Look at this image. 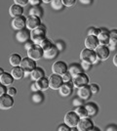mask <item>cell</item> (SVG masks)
Here are the masks:
<instances>
[{
	"label": "cell",
	"instance_id": "obj_27",
	"mask_svg": "<svg viewBox=\"0 0 117 131\" xmlns=\"http://www.w3.org/2000/svg\"><path fill=\"white\" fill-rule=\"evenodd\" d=\"M36 82V85H37V88H38V91H46L47 89L50 88V85H49V78L48 77H42L41 79L37 80Z\"/></svg>",
	"mask_w": 117,
	"mask_h": 131
},
{
	"label": "cell",
	"instance_id": "obj_39",
	"mask_svg": "<svg viewBox=\"0 0 117 131\" xmlns=\"http://www.w3.org/2000/svg\"><path fill=\"white\" fill-rule=\"evenodd\" d=\"M76 1L77 0H62V3L64 7H72L76 4Z\"/></svg>",
	"mask_w": 117,
	"mask_h": 131
},
{
	"label": "cell",
	"instance_id": "obj_38",
	"mask_svg": "<svg viewBox=\"0 0 117 131\" xmlns=\"http://www.w3.org/2000/svg\"><path fill=\"white\" fill-rule=\"evenodd\" d=\"M72 104H73V106H75V107H79V106H83V105H84V100H82V99L79 98V97L77 96L76 98L73 99Z\"/></svg>",
	"mask_w": 117,
	"mask_h": 131
},
{
	"label": "cell",
	"instance_id": "obj_24",
	"mask_svg": "<svg viewBox=\"0 0 117 131\" xmlns=\"http://www.w3.org/2000/svg\"><path fill=\"white\" fill-rule=\"evenodd\" d=\"M109 36H110V40H109V50L110 52L113 51L114 49H117V29H111L109 30Z\"/></svg>",
	"mask_w": 117,
	"mask_h": 131
},
{
	"label": "cell",
	"instance_id": "obj_17",
	"mask_svg": "<svg viewBox=\"0 0 117 131\" xmlns=\"http://www.w3.org/2000/svg\"><path fill=\"white\" fill-rule=\"evenodd\" d=\"M73 88L74 86H73L72 82H67V83H63L61 86V88L59 89V93L62 97H68L72 94Z\"/></svg>",
	"mask_w": 117,
	"mask_h": 131
},
{
	"label": "cell",
	"instance_id": "obj_45",
	"mask_svg": "<svg viewBox=\"0 0 117 131\" xmlns=\"http://www.w3.org/2000/svg\"><path fill=\"white\" fill-rule=\"evenodd\" d=\"M106 131H117V124L111 123V124L107 125V126H106Z\"/></svg>",
	"mask_w": 117,
	"mask_h": 131
},
{
	"label": "cell",
	"instance_id": "obj_19",
	"mask_svg": "<svg viewBox=\"0 0 117 131\" xmlns=\"http://www.w3.org/2000/svg\"><path fill=\"white\" fill-rule=\"evenodd\" d=\"M60 53V50L58 49V47L56 46V44L54 43L52 45V47H50L48 50L44 51V55H43V58L45 59H48V60H52V59H55L58 57V55Z\"/></svg>",
	"mask_w": 117,
	"mask_h": 131
},
{
	"label": "cell",
	"instance_id": "obj_50",
	"mask_svg": "<svg viewBox=\"0 0 117 131\" xmlns=\"http://www.w3.org/2000/svg\"><path fill=\"white\" fill-rule=\"evenodd\" d=\"M112 63H113V65L117 68V54L114 55V57H113V59H112Z\"/></svg>",
	"mask_w": 117,
	"mask_h": 131
},
{
	"label": "cell",
	"instance_id": "obj_31",
	"mask_svg": "<svg viewBox=\"0 0 117 131\" xmlns=\"http://www.w3.org/2000/svg\"><path fill=\"white\" fill-rule=\"evenodd\" d=\"M50 5L52 7V9L55 10V11H61L64 8V5L62 3V0H52Z\"/></svg>",
	"mask_w": 117,
	"mask_h": 131
},
{
	"label": "cell",
	"instance_id": "obj_11",
	"mask_svg": "<svg viewBox=\"0 0 117 131\" xmlns=\"http://www.w3.org/2000/svg\"><path fill=\"white\" fill-rule=\"evenodd\" d=\"M94 121L92 120L91 117H85V118H80L79 122L77 124L78 130L79 131H90L94 127Z\"/></svg>",
	"mask_w": 117,
	"mask_h": 131
},
{
	"label": "cell",
	"instance_id": "obj_47",
	"mask_svg": "<svg viewBox=\"0 0 117 131\" xmlns=\"http://www.w3.org/2000/svg\"><path fill=\"white\" fill-rule=\"evenodd\" d=\"M6 93H7V87H6L5 85H3V84L0 83V97L2 95L6 94Z\"/></svg>",
	"mask_w": 117,
	"mask_h": 131
},
{
	"label": "cell",
	"instance_id": "obj_5",
	"mask_svg": "<svg viewBox=\"0 0 117 131\" xmlns=\"http://www.w3.org/2000/svg\"><path fill=\"white\" fill-rule=\"evenodd\" d=\"M79 120H80V118H79V116L74 111L67 112L66 115H64V117H63V122L69 127H76Z\"/></svg>",
	"mask_w": 117,
	"mask_h": 131
},
{
	"label": "cell",
	"instance_id": "obj_44",
	"mask_svg": "<svg viewBox=\"0 0 117 131\" xmlns=\"http://www.w3.org/2000/svg\"><path fill=\"white\" fill-rule=\"evenodd\" d=\"M55 44H56V46L58 47V49L60 50V51H63V50H64V48H66L63 41H57Z\"/></svg>",
	"mask_w": 117,
	"mask_h": 131
},
{
	"label": "cell",
	"instance_id": "obj_37",
	"mask_svg": "<svg viewBox=\"0 0 117 131\" xmlns=\"http://www.w3.org/2000/svg\"><path fill=\"white\" fill-rule=\"evenodd\" d=\"M17 88L16 87H13V86H9V87H7V94L8 95H10L12 97H14V96H16L17 95Z\"/></svg>",
	"mask_w": 117,
	"mask_h": 131
},
{
	"label": "cell",
	"instance_id": "obj_30",
	"mask_svg": "<svg viewBox=\"0 0 117 131\" xmlns=\"http://www.w3.org/2000/svg\"><path fill=\"white\" fill-rule=\"evenodd\" d=\"M77 115L79 116V118H85V117H88L89 115H88V112L85 108V106H79V107H76V109L74 111Z\"/></svg>",
	"mask_w": 117,
	"mask_h": 131
},
{
	"label": "cell",
	"instance_id": "obj_10",
	"mask_svg": "<svg viewBox=\"0 0 117 131\" xmlns=\"http://www.w3.org/2000/svg\"><path fill=\"white\" fill-rule=\"evenodd\" d=\"M11 26L13 27V29H15L16 31L25 28L27 27V18L23 15L20 17H16V18H13Z\"/></svg>",
	"mask_w": 117,
	"mask_h": 131
},
{
	"label": "cell",
	"instance_id": "obj_36",
	"mask_svg": "<svg viewBox=\"0 0 117 131\" xmlns=\"http://www.w3.org/2000/svg\"><path fill=\"white\" fill-rule=\"evenodd\" d=\"M62 81H63V83H67V82H72L73 80V77L72 75L67 71V72H66L63 75H62Z\"/></svg>",
	"mask_w": 117,
	"mask_h": 131
},
{
	"label": "cell",
	"instance_id": "obj_43",
	"mask_svg": "<svg viewBox=\"0 0 117 131\" xmlns=\"http://www.w3.org/2000/svg\"><path fill=\"white\" fill-rule=\"evenodd\" d=\"M23 44H24V45H23V46H24V49L27 50V51L30 49V48L34 45V43L32 42V40H31V39H30V40H28V41H27L25 43H23Z\"/></svg>",
	"mask_w": 117,
	"mask_h": 131
},
{
	"label": "cell",
	"instance_id": "obj_35",
	"mask_svg": "<svg viewBox=\"0 0 117 131\" xmlns=\"http://www.w3.org/2000/svg\"><path fill=\"white\" fill-rule=\"evenodd\" d=\"M89 87L93 95H96V94L100 92V86L97 83H91V84H89Z\"/></svg>",
	"mask_w": 117,
	"mask_h": 131
},
{
	"label": "cell",
	"instance_id": "obj_33",
	"mask_svg": "<svg viewBox=\"0 0 117 131\" xmlns=\"http://www.w3.org/2000/svg\"><path fill=\"white\" fill-rule=\"evenodd\" d=\"M53 42L51 41L49 38H46L45 40H43L41 44H40V47L43 49V51H46V50H48L50 47H52V45H53Z\"/></svg>",
	"mask_w": 117,
	"mask_h": 131
},
{
	"label": "cell",
	"instance_id": "obj_4",
	"mask_svg": "<svg viewBox=\"0 0 117 131\" xmlns=\"http://www.w3.org/2000/svg\"><path fill=\"white\" fill-rule=\"evenodd\" d=\"M27 53H28V58H30L31 60L37 62V61L41 60V59L43 58L44 51H43V49L40 47V45L34 44L33 46L30 48V49L27 51Z\"/></svg>",
	"mask_w": 117,
	"mask_h": 131
},
{
	"label": "cell",
	"instance_id": "obj_16",
	"mask_svg": "<svg viewBox=\"0 0 117 131\" xmlns=\"http://www.w3.org/2000/svg\"><path fill=\"white\" fill-rule=\"evenodd\" d=\"M84 44H85V48L91 50H96L97 47L100 45L98 37L93 36V35H87V37L85 38V41H84Z\"/></svg>",
	"mask_w": 117,
	"mask_h": 131
},
{
	"label": "cell",
	"instance_id": "obj_9",
	"mask_svg": "<svg viewBox=\"0 0 117 131\" xmlns=\"http://www.w3.org/2000/svg\"><path fill=\"white\" fill-rule=\"evenodd\" d=\"M95 51H96V54H97V57H98V60L99 61H106L109 58L110 50H109V47H108V46H106V45H99Z\"/></svg>",
	"mask_w": 117,
	"mask_h": 131
},
{
	"label": "cell",
	"instance_id": "obj_53",
	"mask_svg": "<svg viewBox=\"0 0 117 131\" xmlns=\"http://www.w3.org/2000/svg\"><path fill=\"white\" fill-rule=\"evenodd\" d=\"M69 131H79L77 127H70V130Z\"/></svg>",
	"mask_w": 117,
	"mask_h": 131
},
{
	"label": "cell",
	"instance_id": "obj_20",
	"mask_svg": "<svg viewBox=\"0 0 117 131\" xmlns=\"http://www.w3.org/2000/svg\"><path fill=\"white\" fill-rule=\"evenodd\" d=\"M9 15H10L12 18L22 16V15H23V7L14 3V4L10 6V8H9Z\"/></svg>",
	"mask_w": 117,
	"mask_h": 131
},
{
	"label": "cell",
	"instance_id": "obj_15",
	"mask_svg": "<svg viewBox=\"0 0 117 131\" xmlns=\"http://www.w3.org/2000/svg\"><path fill=\"white\" fill-rule=\"evenodd\" d=\"M41 24V18L34 16H28L27 18V28H28L30 31L37 28Z\"/></svg>",
	"mask_w": 117,
	"mask_h": 131
},
{
	"label": "cell",
	"instance_id": "obj_14",
	"mask_svg": "<svg viewBox=\"0 0 117 131\" xmlns=\"http://www.w3.org/2000/svg\"><path fill=\"white\" fill-rule=\"evenodd\" d=\"M16 40L20 43H25L27 41L30 40V30L27 27L18 30L16 32Z\"/></svg>",
	"mask_w": 117,
	"mask_h": 131
},
{
	"label": "cell",
	"instance_id": "obj_12",
	"mask_svg": "<svg viewBox=\"0 0 117 131\" xmlns=\"http://www.w3.org/2000/svg\"><path fill=\"white\" fill-rule=\"evenodd\" d=\"M48 78H49V85H50V88L53 89V90H59V89L61 88V85L63 84L62 77H61V75L52 73Z\"/></svg>",
	"mask_w": 117,
	"mask_h": 131
},
{
	"label": "cell",
	"instance_id": "obj_49",
	"mask_svg": "<svg viewBox=\"0 0 117 131\" xmlns=\"http://www.w3.org/2000/svg\"><path fill=\"white\" fill-rule=\"evenodd\" d=\"M30 89H31V91L32 92H37L38 91V88H37V85H36V82L34 81L31 85H30Z\"/></svg>",
	"mask_w": 117,
	"mask_h": 131
},
{
	"label": "cell",
	"instance_id": "obj_29",
	"mask_svg": "<svg viewBox=\"0 0 117 131\" xmlns=\"http://www.w3.org/2000/svg\"><path fill=\"white\" fill-rule=\"evenodd\" d=\"M22 58L21 55L18 54V53H13L9 58V63L13 68L14 67H19L22 63Z\"/></svg>",
	"mask_w": 117,
	"mask_h": 131
},
{
	"label": "cell",
	"instance_id": "obj_1",
	"mask_svg": "<svg viewBox=\"0 0 117 131\" xmlns=\"http://www.w3.org/2000/svg\"><path fill=\"white\" fill-rule=\"evenodd\" d=\"M46 38H47V27L43 24H41L37 28L30 31V39L34 44L40 45L41 42Z\"/></svg>",
	"mask_w": 117,
	"mask_h": 131
},
{
	"label": "cell",
	"instance_id": "obj_48",
	"mask_svg": "<svg viewBox=\"0 0 117 131\" xmlns=\"http://www.w3.org/2000/svg\"><path fill=\"white\" fill-rule=\"evenodd\" d=\"M78 1L83 5H91L94 2V0H78Z\"/></svg>",
	"mask_w": 117,
	"mask_h": 131
},
{
	"label": "cell",
	"instance_id": "obj_40",
	"mask_svg": "<svg viewBox=\"0 0 117 131\" xmlns=\"http://www.w3.org/2000/svg\"><path fill=\"white\" fill-rule=\"evenodd\" d=\"M81 67H82V69H83L84 71H88L92 69L93 65L90 64V63H87V62H82V63H81Z\"/></svg>",
	"mask_w": 117,
	"mask_h": 131
},
{
	"label": "cell",
	"instance_id": "obj_6",
	"mask_svg": "<svg viewBox=\"0 0 117 131\" xmlns=\"http://www.w3.org/2000/svg\"><path fill=\"white\" fill-rule=\"evenodd\" d=\"M68 71V66L63 61H57L52 66V72L62 77L66 72Z\"/></svg>",
	"mask_w": 117,
	"mask_h": 131
},
{
	"label": "cell",
	"instance_id": "obj_34",
	"mask_svg": "<svg viewBox=\"0 0 117 131\" xmlns=\"http://www.w3.org/2000/svg\"><path fill=\"white\" fill-rule=\"evenodd\" d=\"M100 33V28L96 27H89L88 31H87V34L88 35H93V36H98V34Z\"/></svg>",
	"mask_w": 117,
	"mask_h": 131
},
{
	"label": "cell",
	"instance_id": "obj_52",
	"mask_svg": "<svg viewBox=\"0 0 117 131\" xmlns=\"http://www.w3.org/2000/svg\"><path fill=\"white\" fill-rule=\"evenodd\" d=\"M52 0H42V3H46V4H50Z\"/></svg>",
	"mask_w": 117,
	"mask_h": 131
},
{
	"label": "cell",
	"instance_id": "obj_28",
	"mask_svg": "<svg viewBox=\"0 0 117 131\" xmlns=\"http://www.w3.org/2000/svg\"><path fill=\"white\" fill-rule=\"evenodd\" d=\"M11 74L15 80H20L24 77V71L20 66L19 67H14L11 71Z\"/></svg>",
	"mask_w": 117,
	"mask_h": 131
},
{
	"label": "cell",
	"instance_id": "obj_25",
	"mask_svg": "<svg viewBox=\"0 0 117 131\" xmlns=\"http://www.w3.org/2000/svg\"><path fill=\"white\" fill-rule=\"evenodd\" d=\"M68 72L72 75V77H75L79 75V74H81V73H83L84 71L81 65H79V64H71L70 66H68Z\"/></svg>",
	"mask_w": 117,
	"mask_h": 131
},
{
	"label": "cell",
	"instance_id": "obj_51",
	"mask_svg": "<svg viewBox=\"0 0 117 131\" xmlns=\"http://www.w3.org/2000/svg\"><path fill=\"white\" fill-rule=\"evenodd\" d=\"M90 131H101V130H100L99 127H97V126H94V127H93V128H92V129H91Z\"/></svg>",
	"mask_w": 117,
	"mask_h": 131
},
{
	"label": "cell",
	"instance_id": "obj_54",
	"mask_svg": "<svg viewBox=\"0 0 117 131\" xmlns=\"http://www.w3.org/2000/svg\"><path fill=\"white\" fill-rule=\"evenodd\" d=\"M4 72H5V71H4V70H3L2 68H0V77H1V75H2Z\"/></svg>",
	"mask_w": 117,
	"mask_h": 131
},
{
	"label": "cell",
	"instance_id": "obj_18",
	"mask_svg": "<svg viewBox=\"0 0 117 131\" xmlns=\"http://www.w3.org/2000/svg\"><path fill=\"white\" fill-rule=\"evenodd\" d=\"M93 94L91 92V89H90L89 85L87 86H83V87H80L77 89V96L79 98H81L84 101H88L91 96Z\"/></svg>",
	"mask_w": 117,
	"mask_h": 131
},
{
	"label": "cell",
	"instance_id": "obj_23",
	"mask_svg": "<svg viewBox=\"0 0 117 131\" xmlns=\"http://www.w3.org/2000/svg\"><path fill=\"white\" fill-rule=\"evenodd\" d=\"M14 81H15V79H14V77H12L11 72H4L0 77V83L5 85L6 87L11 86L12 84L14 83Z\"/></svg>",
	"mask_w": 117,
	"mask_h": 131
},
{
	"label": "cell",
	"instance_id": "obj_2",
	"mask_svg": "<svg viewBox=\"0 0 117 131\" xmlns=\"http://www.w3.org/2000/svg\"><path fill=\"white\" fill-rule=\"evenodd\" d=\"M80 60L82 61V62L90 63L92 65H95V64H97L99 62L95 50H91L88 49V48H84L81 51V53H80Z\"/></svg>",
	"mask_w": 117,
	"mask_h": 131
},
{
	"label": "cell",
	"instance_id": "obj_13",
	"mask_svg": "<svg viewBox=\"0 0 117 131\" xmlns=\"http://www.w3.org/2000/svg\"><path fill=\"white\" fill-rule=\"evenodd\" d=\"M98 39H99V43L100 45H106L108 46L109 45V40H110V36H109V30L106 28V27H100V33L98 34Z\"/></svg>",
	"mask_w": 117,
	"mask_h": 131
},
{
	"label": "cell",
	"instance_id": "obj_26",
	"mask_svg": "<svg viewBox=\"0 0 117 131\" xmlns=\"http://www.w3.org/2000/svg\"><path fill=\"white\" fill-rule=\"evenodd\" d=\"M43 14H44V9L41 7V5L31 6L29 11H28V15L29 16L38 17V18H42Z\"/></svg>",
	"mask_w": 117,
	"mask_h": 131
},
{
	"label": "cell",
	"instance_id": "obj_21",
	"mask_svg": "<svg viewBox=\"0 0 117 131\" xmlns=\"http://www.w3.org/2000/svg\"><path fill=\"white\" fill-rule=\"evenodd\" d=\"M85 108L88 112V115H89V117H93V116H96L99 113V106L96 104L95 102H88L84 105Z\"/></svg>",
	"mask_w": 117,
	"mask_h": 131
},
{
	"label": "cell",
	"instance_id": "obj_22",
	"mask_svg": "<svg viewBox=\"0 0 117 131\" xmlns=\"http://www.w3.org/2000/svg\"><path fill=\"white\" fill-rule=\"evenodd\" d=\"M45 77V71L40 67H36L33 71L30 72V75H29V77L31 78L32 81H37V80L41 79L42 77Z\"/></svg>",
	"mask_w": 117,
	"mask_h": 131
},
{
	"label": "cell",
	"instance_id": "obj_46",
	"mask_svg": "<svg viewBox=\"0 0 117 131\" xmlns=\"http://www.w3.org/2000/svg\"><path fill=\"white\" fill-rule=\"evenodd\" d=\"M41 3H42V0H28V4H30L31 6L40 5Z\"/></svg>",
	"mask_w": 117,
	"mask_h": 131
},
{
	"label": "cell",
	"instance_id": "obj_41",
	"mask_svg": "<svg viewBox=\"0 0 117 131\" xmlns=\"http://www.w3.org/2000/svg\"><path fill=\"white\" fill-rule=\"evenodd\" d=\"M69 130H70V127L68 125H67L64 122L60 124L59 127H58V131H69Z\"/></svg>",
	"mask_w": 117,
	"mask_h": 131
},
{
	"label": "cell",
	"instance_id": "obj_8",
	"mask_svg": "<svg viewBox=\"0 0 117 131\" xmlns=\"http://www.w3.org/2000/svg\"><path fill=\"white\" fill-rule=\"evenodd\" d=\"M14 103H15L14 98L6 93L0 97V110H3V111L10 110L11 108H13Z\"/></svg>",
	"mask_w": 117,
	"mask_h": 131
},
{
	"label": "cell",
	"instance_id": "obj_7",
	"mask_svg": "<svg viewBox=\"0 0 117 131\" xmlns=\"http://www.w3.org/2000/svg\"><path fill=\"white\" fill-rule=\"evenodd\" d=\"M90 83V79L89 77L87 75V73H81L79 74L77 77H73V80H72V84L74 88H80V87H83V86H87L89 85Z\"/></svg>",
	"mask_w": 117,
	"mask_h": 131
},
{
	"label": "cell",
	"instance_id": "obj_42",
	"mask_svg": "<svg viewBox=\"0 0 117 131\" xmlns=\"http://www.w3.org/2000/svg\"><path fill=\"white\" fill-rule=\"evenodd\" d=\"M14 3L18 4V5H21L22 7H24L25 5L28 4V0H14Z\"/></svg>",
	"mask_w": 117,
	"mask_h": 131
},
{
	"label": "cell",
	"instance_id": "obj_3",
	"mask_svg": "<svg viewBox=\"0 0 117 131\" xmlns=\"http://www.w3.org/2000/svg\"><path fill=\"white\" fill-rule=\"evenodd\" d=\"M20 67L24 71V77H27L30 75V72L37 67V65H36V62L35 61L31 60L30 58L27 57V58H22V63H21Z\"/></svg>",
	"mask_w": 117,
	"mask_h": 131
},
{
	"label": "cell",
	"instance_id": "obj_32",
	"mask_svg": "<svg viewBox=\"0 0 117 131\" xmlns=\"http://www.w3.org/2000/svg\"><path fill=\"white\" fill-rule=\"evenodd\" d=\"M31 98H32V101H33L35 104H40L44 100V95L41 93V91H37V92L33 93V95L31 96Z\"/></svg>",
	"mask_w": 117,
	"mask_h": 131
}]
</instances>
